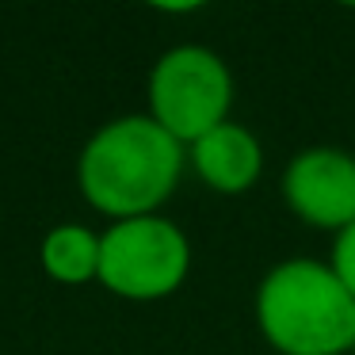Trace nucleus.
<instances>
[{
	"label": "nucleus",
	"mask_w": 355,
	"mask_h": 355,
	"mask_svg": "<svg viewBox=\"0 0 355 355\" xmlns=\"http://www.w3.org/2000/svg\"><path fill=\"white\" fill-rule=\"evenodd\" d=\"M187 164V146L149 115H123L103 123L85 141L77 161V184L92 210L111 222L157 214L176 195Z\"/></svg>",
	"instance_id": "f257e3e1"
},
{
	"label": "nucleus",
	"mask_w": 355,
	"mask_h": 355,
	"mask_svg": "<svg viewBox=\"0 0 355 355\" xmlns=\"http://www.w3.org/2000/svg\"><path fill=\"white\" fill-rule=\"evenodd\" d=\"M256 329L279 355L355 352V298L321 260H283L256 286Z\"/></svg>",
	"instance_id": "f03ea898"
},
{
	"label": "nucleus",
	"mask_w": 355,
	"mask_h": 355,
	"mask_svg": "<svg viewBox=\"0 0 355 355\" xmlns=\"http://www.w3.org/2000/svg\"><path fill=\"white\" fill-rule=\"evenodd\" d=\"M191 271V241L164 214L111 222L100 233V279L126 302H157L184 286Z\"/></svg>",
	"instance_id": "7ed1b4c3"
},
{
	"label": "nucleus",
	"mask_w": 355,
	"mask_h": 355,
	"mask_svg": "<svg viewBox=\"0 0 355 355\" xmlns=\"http://www.w3.org/2000/svg\"><path fill=\"white\" fill-rule=\"evenodd\" d=\"M233 73L210 46H172L149 73V119L180 146H191L214 126L230 123Z\"/></svg>",
	"instance_id": "20e7f679"
},
{
	"label": "nucleus",
	"mask_w": 355,
	"mask_h": 355,
	"mask_svg": "<svg viewBox=\"0 0 355 355\" xmlns=\"http://www.w3.org/2000/svg\"><path fill=\"white\" fill-rule=\"evenodd\" d=\"M283 202L309 230L344 233L355 225V153L340 146H309L291 157L279 180Z\"/></svg>",
	"instance_id": "39448f33"
},
{
	"label": "nucleus",
	"mask_w": 355,
	"mask_h": 355,
	"mask_svg": "<svg viewBox=\"0 0 355 355\" xmlns=\"http://www.w3.org/2000/svg\"><path fill=\"white\" fill-rule=\"evenodd\" d=\"M187 164L218 195H245L263 172V146L248 126L222 123L187 146Z\"/></svg>",
	"instance_id": "423d86ee"
},
{
	"label": "nucleus",
	"mask_w": 355,
	"mask_h": 355,
	"mask_svg": "<svg viewBox=\"0 0 355 355\" xmlns=\"http://www.w3.org/2000/svg\"><path fill=\"white\" fill-rule=\"evenodd\" d=\"M42 271L62 286L100 279V233L88 225H54L42 237Z\"/></svg>",
	"instance_id": "0eeeda50"
},
{
	"label": "nucleus",
	"mask_w": 355,
	"mask_h": 355,
	"mask_svg": "<svg viewBox=\"0 0 355 355\" xmlns=\"http://www.w3.org/2000/svg\"><path fill=\"white\" fill-rule=\"evenodd\" d=\"M329 268L336 271V279L347 286V294L355 298V225H347L344 233H336V241H332V256H329Z\"/></svg>",
	"instance_id": "6e6552de"
},
{
	"label": "nucleus",
	"mask_w": 355,
	"mask_h": 355,
	"mask_svg": "<svg viewBox=\"0 0 355 355\" xmlns=\"http://www.w3.org/2000/svg\"><path fill=\"white\" fill-rule=\"evenodd\" d=\"M352 355H355V352H352Z\"/></svg>",
	"instance_id": "1a4fd4ad"
}]
</instances>
